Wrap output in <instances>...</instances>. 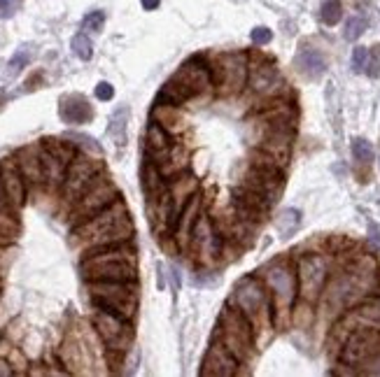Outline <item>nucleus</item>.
I'll return each instance as SVG.
<instances>
[{"mask_svg":"<svg viewBox=\"0 0 380 377\" xmlns=\"http://www.w3.org/2000/svg\"><path fill=\"white\" fill-rule=\"evenodd\" d=\"M136 226L129 214L126 202L122 198L115 200L112 205L105 207L103 212L89 216L78 226H73V242H78L87 249L105 247V244L129 242L133 240Z\"/></svg>","mask_w":380,"mask_h":377,"instance_id":"obj_1","label":"nucleus"},{"mask_svg":"<svg viewBox=\"0 0 380 377\" xmlns=\"http://www.w3.org/2000/svg\"><path fill=\"white\" fill-rule=\"evenodd\" d=\"M217 94L215 77L208 56H191L187 59L175 75L161 87L159 103L170 105H191L196 101H210Z\"/></svg>","mask_w":380,"mask_h":377,"instance_id":"obj_2","label":"nucleus"},{"mask_svg":"<svg viewBox=\"0 0 380 377\" xmlns=\"http://www.w3.org/2000/svg\"><path fill=\"white\" fill-rule=\"evenodd\" d=\"M82 272L87 282H138V251L133 240L87 249L82 258Z\"/></svg>","mask_w":380,"mask_h":377,"instance_id":"obj_3","label":"nucleus"},{"mask_svg":"<svg viewBox=\"0 0 380 377\" xmlns=\"http://www.w3.org/2000/svg\"><path fill=\"white\" fill-rule=\"evenodd\" d=\"M257 275L273 298V324L282 328L292 324V307L299 298V279H296V263L289 258H273L261 265Z\"/></svg>","mask_w":380,"mask_h":377,"instance_id":"obj_4","label":"nucleus"},{"mask_svg":"<svg viewBox=\"0 0 380 377\" xmlns=\"http://www.w3.org/2000/svg\"><path fill=\"white\" fill-rule=\"evenodd\" d=\"M229 303L236 305L238 310L252 321L254 331H257V338L259 333L273 328V298L259 275L240 277L238 282L233 284Z\"/></svg>","mask_w":380,"mask_h":377,"instance_id":"obj_5","label":"nucleus"},{"mask_svg":"<svg viewBox=\"0 0 380 377\" xmlns=\"http://www.w3.org/2000/svg\"><path fill=\"white\" fill-rule=\"evenodd\" d=\"M215 340H219L229 352L240 361V366H250L254 361V347H257V331L252 321L238 310L236 305L226 303L219 312Z\"/></svg>","mask_w":380,"mask_h":377,"instance_id":"obj_6","label":"nucleus"},{"mask_svg":"<svg viewBox=\"0 0 380 377\" xmlns=\"http://www.w3.org/2000/svg\"><path fill=\"white\" fill-rule=\"evenodd\" d=\"M89 298L96 307L110 310L119 317L133 321L138 314V303H140V293H138V282H105V279H94L87 282Z\"/></svg>","mask_w":380,"mask_h":377,"instance_id":"obj_7","label":"nucleus"},{"mask_svg":"<svg viewBox=\"0 0 380 377\" xmlns=\"http://www.w3.org/2000/svg\"><path fill=\"white\" fill-rule=\"evenodd\" d=\"M212 77H215L217 96L231 98L240 96L250 77V54L247 52H224L210 61Z\"/></svg>","mask_w":380,"mask_h":377,"instance_id":"obj_8","label":"nucleus"},{"mask_svg":"<svg viewBox=\"0 0 380 377\" xmlns=\"http://www.w3.org/2000/svg\"><path fill=\"white\" fill-rule=\"evenodd\" d=\"M103 172V163L98 158H94L92 154L80 151L78 156L71 161L66 170V179L61 184V205L73 209V205L82 198V193L98 179Z\"/></svg>","mask_w":380,"mask_h":377,"instance_id":"obj_9","label":"nucleus"},{"mask_svg":"<svg viewBox=\"0 0 380 377\" xmlns=\"http://www.w3.org/2000/svg\"><path fill=\"white\" fill-rule=\"evenodd\" d=\"M331 261L327 254L308 251L296 258V279H299V298L308 303H320L324 284L329 279Z\"/></svg>","mask_w":380,"mask_h":377,"instance_id":"obj_10","label":"nucleus"},{"mask_svg":"<svg viewBox=\"0 0 380 377\" xmlns=\"http://www.w3.org/2000/svg\"><path fill=\"white\" fill-rule=\"evenodd\" d=\"M245 91L257 101H271V98L285 96L287 82L282 77L280 68L271 59L259 54H250V77H247Z\"/></svg>","mask_w":380,"mask_h":377,"instance_id":"obj_11","label":"nucleus"},{"mask_svg":"<svg viewBox=\"0 0 380 377\" xmlns=\"http://www.w3.org/2000/svg\"><path fill=\"white\" fill-rule=\"evenodd\" d=\"M92 326L110 354H124L129 347H133V321L110 310H103V307H96Z\"/></svg>","mask_w":380,"mask_h":377,"instance_id":"obj_12","label":"nucleus"},{"mask_svg":"<svg viewBox=\"0 0 380 377\" xmlns=\"http://www.w3.org/2000/svg\"><path fill=\"white\" fill-rule=\"evenodd\" d=\"M238 186L254 191L261 198H266L271 205H275L282 195V188H285V175H282V168L278 165L247 161L245 168L238 175Z\"/></svg>","mask_w":380,"mask_h":377,"instance_id":"obj_13","label":"nucleus"},{"mask_svg":"<svg viewBox=\"0 0 380 377\" xmlns=\"http://www.w3.org/2000/svg\"><path fill=\"white\" fill-rule=\"evenodd\" d=\"M224 247H226V240H224V235L219 233L217 223L212 221L210 214L201 212L187 249L191 251V256L196 258L198 265L212 268V265L219 261V256L224 254Z\"/></svg>","mask_w":380,"mask_h":377,"instance_id":"obj_14","label":"nucleus"},{"mask_svg":"<svg viewBox=\"0 0 380 377\" xmlns=\"http://www.w3.org/2000/svg\"><path fill=\"white\" fill-rule=\"evenodd\" d=\"M378 352H380V331H373V328H357V331H352L348 335V340L343 342L341 352H338L341 366H348V368H336L334 373L357 375V368Z\"/></svg>","mask_w":380,"mask_h":377,"instance_id":"obj_15","label":"nucleus"},{"mask_svg":"<svg viewBox=\"0 0 380 377\" xmlns=\"http://www.w3.org/2000/svg\"><path fill=\"white\" fill-rule=\"evenodd\" d=\"M119 198H122L119 186H117L115 182L108 177V175L101 172L98 179H96L94 184L89 186L85 193H82V198L73 205L71 223H73V226H78V223L89 219V216L103 212V209L110 207L115 200H119Z\"/></svg>","mask_w":380,"mask_h":377,"instance_id":"obj_16","label":"nucleus"},{"mask_svg":"<svg viewBox=\"0 0 380 377\" xmlns=\"http://www.w3.org/2000/svg\"><path fill=\"white\" fill-rule=\"evenodd\" d=\"M296 128H254V149L268 154L280 168L292 158Z\"/></svg>","mask_w":380,"mask_h":377,"instance_id":"obj_17","label":"nucleus"},{"mask_svg":"<svg viewBox=\"0 0 380 377\" xmlns=\"http://www.w3.org/2000/svg\"><path fill=\"white\" fill-rule=\"evenodd\" d=\"M240 368L243 366H240V361L236 359V356H233L222 342L215 340L203 356L201 375L203 377H233V375L243 373Z\"/></svg>","mask_w":380,"mask_h":377,"instance_id":"obj_18","label":"nucleus"},{"mask_svg":"<svg viewBox=\"0 0 380 377\" xmlns=\"http://www.w3.org/2000/svg\"><path fill=\"white\" fill-rule=\"evenodd\" d=\"M0 186H3L5 195H8L10 205L19 212L26 205V198H29V182H26L17 161L12 156L0 161Z\"/></svg>","mask_w":380,"mask_h":377,"instance_id":"obj_19","label":"nucleus"},{"mask_svg":"<svg viewBox=\"0 0 380 377\" xmlns=\"http://www.w3.org/2000/svg\"><path fill=\"white\" fill-rule=\"evenodd\" d=\"M201 212H203V195H201V191H198V193L191 195V200L184 205V209L177 216L175 226H173V240L177 242L180 249L189 247L191 233H194V226H196Z\"/></svg>","mask_w":380,"mask_h":377,"instance_id":"obj_20","label":"nucleus"},{"mask_svg":"<svg viewBox=\"0 0 380 377\" xmlns=\"http://www.w3.org/2000/svg\"><path fill=\"white\" fill-rule=\"evenodd\" d=\"M198 193V179L191 172H180L173 179H168V195L173 202V226H175L180 212L184 209L187 202L191 200V195Z\"/></svg>","mask_w":380,"mask_h":377,"instance_id":"obj_21","label":"nucleus"},{"mask_svg":"<svg viewBox=\"0 0 380 377\" xmlns=\"http://www.w3.org/2000/svg\"><path fill=\"white\" fill-rule=\"evenodd\" d=\"M173 135L163 128L161 124L149 121L147 133H145V158L154 161L156 165H161L166 158H168V151L173 147Z\"/></svg>","mask_w":380,"mask_h":377,"instance_id":"obj_22","label":"nucleus"},{"mask_svg":"<svg viewBox=\"0 0 380 377\" xmlns=\"http://www.w3.org/2000/svg\"><path fill=\"white\" fill-rule=\"evenodd\" d=\"M19 170L26 177L29 184H36V186H43L45 184V177H43V161H40V145H29V147H22V149L15 151Z\"/></svg>","mask_w":380,"mask_h":377,"instance_id":"obj_23","label":"nucleus"},{"mask_svg":"<svg viewBox=\"0 0 380 377\" xmlns=\"http://www.w3.org/2000/svg\"><path fill=\"white\" fill-rule=\"evenodd\" d=\"M59 354H61V361H64L68 373H73V375L89 373L92 356H89V349L85 347V342H82L80 338H68Z\"/></svg>","mask_w":380,"mask_h":377,"instance_id":"obj_24","label":"nucleus"},{"mask_svg":"<svg viewBox=\"0 0 380 377\" xmlns=\"http://www.w3.org/2000/svg\"><path fill=\"white\" fill-rule=\"evenodd\" d=\"M59 114L66 124H89L94 119V108L89 101L80 94H71L61 98Z\"/></svg>","mask_w":380,"mask_h":377,"instance_id":"obj_25","label":"nucleus"},{"mask_svg":"<svg viewBox=\"0 0 380 377\" xmlns=\"http://www.w3.org/2000/svg\"><path fill=\"white\" fill-rule=\"evenodd\" d=\"M152 121L161 124L173 138L187 131V117H184V112L180 110V105L156 103L154 110H152Z\"/></svg>","mask_w":380,"mask_h":377,"instance_id":"obj_26","label":"nucleus"},{"mask_svg":"<svg viewBox=\"0 0 380 377\" xmlns=\"http://www.w3.org/2000/svg\"><path fill=\"white\" fill-rule=\"evenodd\" d=\"M294 66L303 77H308V80H320V77L327 73V59H324V54L315 47H303L301 52L296 54Z\"/></svg>","mask_w":380,"mask_h":377,"instance_id":"obj_27","label":"nucleus"},{"mask_svg":"<svg viewBox=\"0 0 380 377\" xmlns=\"http://www.w3.org/2000/svg\"><path fill=\"white\" fill-rule=\"evenodd\" d=\"M142 191L147 195V200H154V198H161V195L168 191V177L161 172L154 161L145 158L142 163Z\"/></svg>","mask_w":380,"mask_h":377,"instance_id":"obj_28","label":"nucleus"},{"mask_svg":"<svg viewBox=\"0 0 380 377\" xmlns=\"http://www.w3.org/2000/svg\"><path fill=\"white\" fill-rule=\"evenodd\" d=\"M40 161H43V177H45V186L52 188V191H61V184L66 179V170L68 165L64 161H59L50 149H45L43 142H40Z\"/></svg>","mask_w":380,"mask_h":377,"instance_id":"obj_29","label":"nucleus"},{"mask_svg":"<svg viewBox=\"0 0 380 377\" xmlns=\"http://www.w3.org/2000/svg\"><path fill=\"white\" fill-rule=\"evenodd\" d=\"M275 228H278V233L282 237H287V235H292L296 228H299V223H301V212L299 209H294V207H287V209H282V212L275 216Z\"/></svg>","mask_w":380,"mask_h":377,"instance_id":"obj_30","label":"nucleus"},{"mask_svg":"<svg viewBox=\"0 0 380 377\" xmlns=\"http://www.w3.org/2000/svg\"><path fill=\"white\" fill-rule=\"evenodd\" d=\"M315 319V310H313V303H308V300H301L296 298V303L292 307V324L296 328H310Z\"/></svg>","mask_w":380,"mask_h":377,"instance_id":"obj_31","label":"nucleus"},{"mask_svg":"<svg viewBox=\"0 0 380 377\" xmlns=\"http://www.w3.org/2000/svg\"><path fill=\"white\" fill-rule=\"evenodd\" d=\"M64 138L71 140V142L78 147V149L92 154V156H103V147L96 142L92 135H85V133H78V131H68Z\"/></svg>","mask_w":380,"mask_h":377,"instance_id":"obj_32","label":"nucleus"},{"mask_svg":"<svg viewBox=\"0 0 380 377\" xmlns=\"http://www.w3.org/2000/svg\"><path fill=\"white\" fill-rule=\"evenodd\" d=\"M126 121H129V108H119L112 114V124H110V135L115 138L117 147L126 142Z\"/></svg>","mask_w":380,"mask_h":377,"instance_id":"obj_33","label":"nucleus"},{"mask_svg":"<svg viewBox=\"0 0 380 377\" xmlns=\"http://www.w3.org/2000/svg\"><path fill=\"white\" fill-rule=\"evenodd\" d=\"M352 156H355V161L359 165L369 168L373 163V158H376V151H373V145L369 142V140L355 138V140H352Z\"/></svg>","mask_w":380,"mask_h":377,"instance_id":"obj_34","label":"nucleus"},{"mask_svg":"<svg viewBox=\"0 0 380 377\" xmlns=\"http://www.w3.org/2000/svg\"><path fill=\"white\" fill-rule=\"evenodd\" d=\"M71 47H73V54L78 56V59L82 61H92V56H94V45H92V40H89V35L87 33H78L73 38L71 42Z\"/></svg>","mask_w":380,"mask_h":377,"instance_id":"obj_35","label":"nucleus"},{"mask_svg":"<svg viewBox=\"0 0 380 377\" xmlns=\"http://www.w3.org/2000/svg\"><path fill=\"white\" fill-rule=\"evenodd\" d=\"M320 17H322V21L327 26H336L338 21L343 19V5H341V0H327V3L322 5V10H320Z\"/></svg>","mask_w":380,"mask_h":377,"instance_id":"obj_36","label":"nucleus"},{"mask_svg":"<svg viewBox=\"0 0 380 377\" xmlns=\"http://www.w3.org/2000/svg\"><path fill=\"white\" fill-rule=\"evenodd\" d=\"M366 31V19L359 17V14H355V17H350L348 21H345V31H343V38L348 42H355L362 38V33Z\"/></svg>","mask_w":380,"mask_h":377,"instance_id":"obj_37","label":"nucleus"},{"mask_svg":"<svg viewBox=\"0 0 380 377\" xmlns=\"http://www.w3.org/2000/svg\"><path fill=\"white\" fill-rule=\"evenodd\" d=\"M103 24H105V14H103L101 10L96 12H89L85 19H82V28L89 33H101Z\"/></svg>","mask_w":380,"mask_h":377,"instance_id":"obj_38","label":"nucleus"},{"mask_svg":"<svg viewBox=\"0 0 380 377\" xmlns=\"http://www.w3.org/2000/svg\"><path fill=\"white\" fill-rule=\"evenodd\" d=\"M350 63H352V73H366V63H369V49H366V47H355Z\"/></svg>","mask_w":380,"mask_h":377,"instance_id":"obj_39","label":"nucleus"},{"mask_svg":"<svg viewBox=\"0 0 380 377\" xmlns=\"http://www.w3.org/2000/svg\"><path fill=\"white\" fill-rule=\"evenodd\" d=\"M29 61H31V52L26 47H22L15 56H12V61H10V75H17L19 70L26 68V63H29Z\"/></svg>","mask_w":380,"mask_h":377,"instance_id":"obj_40","label":"nucleus"},{"mask_svg":"<svg viewBox=\"0 0 380 377\" xmlns=\"http://www.w3.org/2000/svg\"><path fill=\"white\" fill-rule=\"evenodd\" d=\"M250 40L257 47H264V45H268V42L273 40V31H271V28H266V26H257V28H252Z\"/></svg>","mask_w":380,"mask_h":377,"instance_id":"obj_41","label":"nucleus"},{"mask_svg":"<svg viewBox=\"0 0 380 377\" xmlns=\"http://www.w3.org/2000/svg\"><path fill=\"white\" fill-rule=\"evenodd\" d=\"M366 75L380 77V45L369 49V63H366Z\"/></svg>","mask_w":380,"mask_h":377,"instance_id":"obj_42","label":"nucleus"},{"mask_svg":"<svg viewBox=\"0 0 380 377\" xmlns=\"http://www.w3.org/2000/svg\"><path fill=\"white\" fill-rule=\"evenodd\" d=\"M357 375H380V352L373 354L369 361H364L357 368Z\"/></svg>","mask_w":380,"mask_h":377,"instance_id":"obj_43","label":"nucleus"},{"mask_svg":"<svg viewBox=\"0 0 380 377\" xmlns=\"http://www.w3.org/2000/svg\"><path fill=\"white\" fill-rule=\"evenodd\" d=\"M22 0H0V19H10L19 10Z\"/></svg>","mask_w":380,"mask_h":377,"instance_id":"obj_44","label":"nucleus"},{"mask_svg":"<svg viewBox=\"0 0 380 377\" xmlns=\"http://www.w3.org/2000/svg\"><path fill=\"white\" fill-rule=\"evenodd\" d=\"M115 96V87L110 82H101L98 87H96V98L98 101H112Z\"/></svg>","mask_w":380,"mask_h":377,"instance_id":"obj_45","label":"nucleus"},{"mask_svg":"<svg viewBox=\"0 0 380 377\" xmlns=\"http://www.w3.org/2000/svg\"><path fill=\"white\" fill-rule=\"evenodd\" d=\"M10 375H15V370H12V363L0 356V377H10Z\"/></svg>","mask_w":380,"mask_h":377,"instance_id":"obj_46","label":"nucleus"},{"mask_svg":"<svg viewBox=\"0 0 380 377\" xmlns=\"http://www.w3.org/2000/svg\"><path fill=\"white\" fill-rule=\"evenodd\" d=\"M8 209H15L10 205V200H8V195H5L3 191V186H0V212H8Z\"/></svg>","mask_w":380,"mask_h":377,"instance_id":"obj_47","label":"nucleus"},{"mask_svg":"<svg viewBox=\"0 0 380 377\" xmlns=\"http://www.w3.org/2000/svg\"><path fill=\"white\" fill-rule=\"evenodd\" d=\"M140 3H142V7H145V10H147V12H152V10H156V7L161 5V0H140Z\"/></svg>","mask_w":380,"mask_h":377,"instance_id":"obj_48","label":"nucleus"},{"mask_svg":"<svg viewBox=\"0 0 380 377\" xmlns=\"http://www.w3.org/2000/svg\"><path fill=\"white\" fill-rule=\"evenodd\" d=\"M371 242H376V247L380 249V230L376 226H371Z\"/></svg>","mask_w":380,"mask_h":377,"instance_id":"obj_49","label":"nucleus"}]
</instances>
